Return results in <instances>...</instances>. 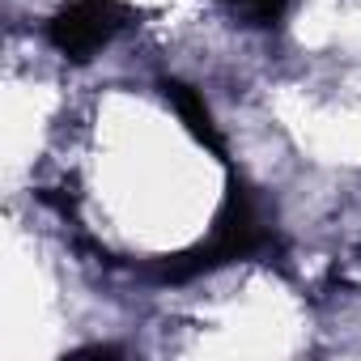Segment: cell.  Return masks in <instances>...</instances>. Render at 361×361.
I'll return each mask as SVG.
<instances>
[{
	"mask_svg": "<svg viewBox=\"0 0 361 361\" xmlns=\"http://www.w3.org/2000/svg\"><path fill=\"white\" fill-rule=\"evenodd\" d=\"M268 247V230L255 213V200L247 188H234L221 217H217V230L204 247H196L192 255L174 259V264H161V281H188V276H200V272H213L221 264H234V259H247L255 251Z\"/></svg>",
	"mask_w": 361,
	"mask_h": 361,
	"instance_id": "obj_1",
	"label": "cell"
},
{
	"mask_svg": "<svg viewBox=\"0 0 361 361\" xmlns=\"http://www.w3.org/2000/svg\"><path fill=\"white\" fill-rule=\"evenodd\" d=\"M132 9L119 0H68V5L47 22V39L60 56L68 60H94L123 26H128Z\"/></svg>",
	"mask_w": 361,
	"mask_h": 361,
	"instance_id": "obj_2",
	"label": "cell"
},
{
	"mask_svg": "<svg viewBox=\"0 0 361 361\" xmlns=\"http://www.w3.org/2000/svg\"><path fill=\"white\" fill-rule=\"evenodd\" d=\"M161 90H166V98L174 102L178 119L192 128V136H196V140H204L213 153H221V136H217V123H213V111H209L204 94H200L196 85H188V81H174V77H170V81H161Z\"/></svg>",
	"mask_w": 361,
	"mask_h": 361,
	"instance_id": "obj_3",
	"label": "cell"
},
{
	"mask_svg": "<svg viewBox=\"0 0 361 361\" xmlns=\"http://www.w3.org/2000/svg\"><path fill=\"white\" fill-rule=\"evenodd\" d=\"M234 5L247 13L251 26H276L289 9V0H234Z\"/></svg>",
	"mask_w": 361,
	"mask_h": 361,
	"instance_id": "obj_4",
	"label": "cell"
}]
</instances>
